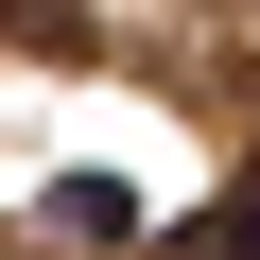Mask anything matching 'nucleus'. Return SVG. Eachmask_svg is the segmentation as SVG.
I'll return each mask as SVG.
<instances>
[{
  "instance_id": "obj_1",
  "label": "nucleus",
  "mask_w": 260,
  "mask_h": 260,
  "mask_svg": "<svg viewBox=\"0 0 260 260\" xmlns=\"http://www.w3.org/2000/svg\"><path fill=\"white\" fill-rule=\"evenodd\" d=\"M191 260H260V191H243V208H208V225H191Z\"/></svg>"
}]
</instances>
